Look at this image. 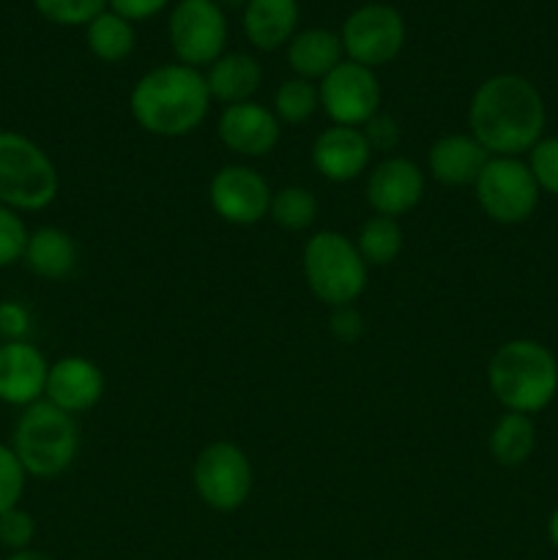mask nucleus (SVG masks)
I'll list each match as a JSON object with an SVG mask.
<instances>
[{
  "label": "nucleus",
  "mask_w": 558,
  "mask_h": 560,
  "mask_svg": "<svg viewBox=\"0 0 558 560\" xmlns=\"http://www.w3.org/2000/svg\"><path fill=\"white\" fill-rule=\"evenodd\" d=\"M547 113L534 82L496 74L476 88L468 107L470 137L496 156H520L542 140Z\"/></svg>",
  "instance_id": "f257e3e1"
},
{
  "label": "nucleus",
  "mask_w": 558,
  "mask_h": 560,
  "mask_svg": "<svg viewBox=\"0 0 558 560\" xmlns=\"http://www.w3.org/2000/svg\"><path fill=\"white\" fill-rule=\"evenodd\" d=\"M129 104L135 120L148 135L184 137L202 124L211 93L200 71L184 63H170L142 74Z\"/></svg>",
  "instance_id": "f03ea898"
},
{
  "label": "nucleus",
  "mask_w": 558,
  "mask_h": 560,
  "mask_svg": "<svg viewBox=\"0 0 558 560\" xmlns=\"http://www.w3.org/2000/svg\"><path fill=\"white\" fill-rule=\"evenodd\" d=\"M487 383L509 413H539L558 394V361L536 339H512L492 353Z\"/></svg>",
  "instance_id": "7ed1b4c3"
},
{
  "label": "nucleus",
  "mask_w": 558,
  "mask_h": 560,
  "mask_svg": "<svg viewBox=\"0 0 558 560\" xmlns=\"http://www.w3.org/2000/svg\"><path fill=\"white\" fill-rule=\"evenodd\" d=\"M14 454L25 474L38 479H55L71 468L80 452V432L74 419L53 402L27 405L14 427Z\"/></svg>",
  "instance_id": "20e7f679"
},
{
  "label": "nucleus",
  "mask_w": 558,
  "mask_h": 560,
  "mask_svg": "<svg viewBox=\"0 0 558 560\" xmlns=\"http://www.w3.org/2000/svg\"><path fill=\"white\" fill-rule=\"evenodd\" d=\"M58 170L33 140L0 131V206L11 211H42L58 197Z\"/></svg>",
  "instance_id": "39448f33"
},
{
  "label": "nucleus",
  "mask_w": 558,
  "mask_h": 560,
  "mask_svg": "<svg viewBox=\"0 0 558 560\" xmlns=\"http://www.w3.org/2000/svg\"><path fill=\"white\" fill-rule=\"evenodd\" d=\"M304 273L312 293L332 306L353 304L367 288V262L356 244L334 230L312 235L304 249Z\"/></svg>",
  "instance_id": "423d86ee"
},
{
  "label": "nucleus",
  "mask_w": 558,
  "mask_h": 560,
  "mask_svg": "<svg viewBox=\"0 0 558 560\" xmlns=\"http://www.w3.org/2000/svg\"><path fill=\"white\" fill-rule=\"evenodd\" d=\"M476 200L498 224H520L539 206V186L518 156H490L476 178Z\"/></svg>",
  "instance_id": "0eeeda50"
},
{
  "label": "nucleus",
  "mask_w": 558,
  "mask_h": 560,
  "mask_svg": "<svg viewBox=\"0 0 558 560\" xmlns=\"http://www.w3.org/2000/svg\"><path fill=\"white\" fill-rule=\"evenodd\" d=\"M170 44L184 66H211L228 44V20L217 0H181L170 14Z\"/></svg>",
  "instance_id": "6e6552de"
},
{
  "label": "nucleus",
  "mask_w": 558,
  "mask_h": 560,
  "mask_svg": "<svg viewBox=\"0 0 558 560\" xmlns=\"http://www.w3.org/2000/svg\"><path fill=\"white\" fill-rule=\"evenodd\" d=\"M191 479L206 506L217 512H235L252 492V465L235 443L219 441L202 448Z\"/></svg>",
  "instance_id": "1a4fd4ad"
},
{
  "label": "nucleus",
  "mask_w": 558,
  "mask_h": 560,
  "mask_svg": "<svg viewBox=\"0 0 558 560\" xmlns=\"http://www.w3.org/2000/svg\"><path fill=\"white\" fill-rule=\"evenodd\" d=\"M342 49L353 63L375 69L399 55L405 44V22L397 9L383 3H367L345 20Z\"/></svg>",
  "instance_id": "9d476101"
},
{
  "label": "nucleus",
  "mask_w": 558,
  "mask_h": 560,
  "mask_svg": "<svg viewBox=\"0 0 558 560\" xmlns=\"http://www.w3.org/2000/svg\"><path fill=\"white\" fill-rule=\"evenodd\" d=\"M321 102L328 118L337 126H364L367 120L375 118L381 107V85L372 69L342 60L337 69L323 77Z\"/></svg>",
  "instance_id": "9b49d317"
},
{
  "label": "nucleus",
  "mask_w": 558,
  "mask_h": 560,
  "mask_svg": "<svg viewBox=\"0 0 558 560\" xmlns=\"http://www.w3.org/2000/svg\"><path fill=\"white\" fill-rule=\"evenodd\" d=\"M271 189L266 178L244 164L222 167L211 180V206L224 222L255 224L271 208Z\"/></svg>",
  "instance_id": "f8f14e48"
},
{
  "label": "nucleus",
  "mask_w": 558,
  "mask_h": 560,
  "mask_svg": "<svg viewBox=\"0 0 558 560\" xmlns=\"http://www.w3.org/2000/svg\"><path fill=\"white\" fill-rule=\"evenodd\" d=\"M425 195V175L410 159L394 156L377 164L367 180V200L377 217H403Z\"/></svg>",
  "instance_id": "ddd939ff"
},
{
  "label": "nucleus",
  "mask_w": 558,
  "mask_h": 560,
  "mask_svg": "<svg viewBox=\"0 0 558 560\" xmlns=\"http://www.w3.org/2000/svg\"><path fill=\"white\" fill-rule=\"evenodd\" d=\"M219 137L241 156H268L279 142V118L255 102L230 104L219 118Z\"/></svg>",
  "instance_id": "4468645a"
},
{
  "label": "nucleus",
  "mask_w": 558,
  "mask_h": 560,
  "mask_svg": "<svg viewBox=\"0 0 558 560\" xmlns=\"http://www.w3.org/2000/svg\"><path fill=\"white\" fill-rule=\"evenodd\" d=\"M44 394H47V402L66 410V413H85L102 399L104 375L93 361L69 355V359H60L49 366Z\"/></svg>",
  "instance_id": "2eb2a0df"
},
{
  "label": "nucleus",
  "mask_w": 558,
  "mask_h": 560,
  "mask_svg": "<svg viewBox=\"0 0 558 560\" xmlns=\"http://www.w3.org/2000/svg\"><path fill=\"white\" fill-rule=\"evenodd\" d=\"M370 142H367L364 131L356 129V126H332L312 145L315 170L323 178L337 180V184L359 178L370 164Z\"/></svg>",
  "instance_id": "dca6fc26"
},
{
  "label": "nucleus",
  "mask_w": 558,
  "mask_h": 560,
  "mask_svg": "<svg viewBox=\"0 0 558 560\" xmlns=\"http://www.w3.org/2000/svg\"><path fill=\"white\" fill-rule=\"evenodd\" d=\"M49 366L38 348L27 342L0 345V399L9 405H33L47 388Z\"/></svg>",
  "instance_id": "f3484780"
},
{
  "label": "nucleus",
  "mask_w": 558,
  "mask_h": 560,
  "mask_svg": "<svg viewBox=\"0 0 558 560\" xmlns=\"http://www.w3.org/2000/svg\"><path fill=\"white\" fill-rule=\"evenodd\" d=\"M487 162H490V153L470 135L441 137L430 151L432 178L446 186L476 184Z\"/></svg>",
  "instance_id": "a211bd4d"
},
{
  "label": "nucleus",
  "mask_w": 558,
  "mask_h": 560,
  "mask_svg": "<svg viewBox=\"0 0 558 560\" xmlns=\"http://www.w3.org/2000/svg\"><path fill=\"white\" fill-rule=\"evenodd\" d=\"M299 25V0H246L244 31L257 49L282 47Z\"/></svg>",
  "instance_id": "6ab92c4d"
},
{
  "label": "nucleus",
  "mask_w": 558,
  "mask_h": 560,
  "mask_svg": "<svg viewBox=\"0 0 558 560\" xmlns=\"http://www.w3.org/2000/svg\"><path fill=\"white\" fill-rule=\"evenodd\" d=\"M342 38L334 36L332 31H321V27H310L290 38L288 60L290 69L301 77V80H323L332 69L342 63Z\"/></svg>",
  "instance_id": "aec40b11"
},
{
  "label": "nucleus",
  "mask_w": 558,
  "mask_h": 560,
  "mask_svg": "<svg viewBox=\"0 0 558 560\" xmlns=\"http://www.w3.org/2000/svg\"><path fill=\"white\" fill-rule=\"evenodd\" d=\"M260 63L252 55L230 52L213 60L206 74V85L211 98H219L230 107V104L249 102V96L260 85Z\"/></svg>",
  "instance_id": "412c9836"
},
{
  "label": "nucleus",
  "mask_w": 558,
  "mask_h": 560,
  "mask_svg": "<svg viewBox=\"0 0 558 560\" xmlns=\"http://www.w3.org/2000/svg\"><path fill=\"white\" fill-rule=\"evenodd\" d=\"M25 262L44 279H66L77 268V244L58 228H42L31 233L25 246Z\"/></svg>",
  "instance_id": "4be33fe9"
},
{
  "label": "nucleus",
  "mask_w": 558,
  "mask_h": 560,
  "mask_svg": "<svg viewBox=\"0 0 558 560\" xmlns=\"http://www.w3.org/2000/svg\"><path fill=\"white\" fill-rule=\"evenodd\" d=\"M536 427L531 416L507 413L490 432V454L496 463L514 468L534 454Z\"/></svg>",
  "instance_id": "5701e85b"
},
{
  "label": "nucleus",
  "mask_w": 558,
  "mask_h": 560,
  "mask_svg": "<svg viewBox=\"0 0 558 560\" xmlns=\"http://www.w3.org/2000/svg\"><path fill=\"white\" fill-rule=\"evenodd\" d=\"M88 47L104 63H118L135 49V27L115 11H102L88 25Z\"/></svg>",
  "instance_id": "b1692460"
},
{
  "label": "nucleus",
  "mask_w": 558,
  "mask_h": 560,
  "mask_svg": "<svg viewBox=\"0 0 558 560\" xmlns=\"http://www.w3.org/2000/svg\"><path fill=\"white\" fill-rule=\"evenodd\" d=\"M356 249L367 266H386V262L397 260L399 249H403V230L388 217L370 219L361 224Z\"/></svg>",
  "instance_id": "393cba45"
},
{
  "label": "nucleus",
  "mask_w": 558,
  "mask_h": 560,
  "mask_svg": "<svg viewBox=\"0 0 558 560\" xmlns=\"http://www.w3.org/2000/svg\"><path fill=\"white\" fill-rule=\"evenodd\" d=\"M274 222L284 230H306L317 219V200L310 189L301 186H284L271 197L268 208Z\"/></svg>",
  "instance_id": "a878e982"
},
{
  "label": "nucleus",
  "mask_w": 558,
  "mask_h": 560,
  "mask_svg": "<svg viewBox=\"0 0 558 560\" xmlns=\"http://www.w3.org/2000/svg\"><path fill=\"white\" fill-rule=\"evenodd\" d=\"M321 102V93L312 88L310 80H288L279 85V91L274 93V109H277V118L288 120V124H301V120L310 118L317 109Z\"/></svg>",
  "instance_id": "bb28decb"
},
{
  "label": "nucleus",
  "mask_w": 558,
  "mask_h": 560,
  "mask_svg": "<svg viewBox=\"0 0 558 560\" xmlns=\"http://www.w3.org/2000/svg\"><path fill=\"white\" fill-rule=\"evenodd\" d=\"M38 14L55 25H91L107 0H33Z\"/></svg>",
  "instance_id": "cd10ccee"
},
{
  "label": "nucleus",
  "mask_w": 558,
  "mask_h": 560,
  "mask_svg": "<svg viewBox=\"0 0 558 560\" xmlns=\"http://www.w3.org/2000/svg\"><path fill=\"white\" fill-rule=\"evenodd\" d=\"M528 153V170L539 191L558 197V137H542Z\"/></svg>",
  "instance_id": "c85d7f7f"
},
{
  "label": "nucleus",
  "mask_w": 558,
  "mask_h": 560,
  "mask_svg": "<svg viewBox=\"0 0 558 560\" xmlns=\"http://www.w3.org/2000/svg\"><path fill=\"white\" fill-rule=\"evenodd\" d=\"M25 468H22L20 457L14 448L0 443V514L9 509H16L22 492H25Z\"/></svg>",
  "instance_id": "c756f323"
},
{
  "label": "nucleus",
  "mask_w": 558,
  "mask_h": 560,
  "mask_svg": "<svg viewBox=\"0 0 558 560\" xmlns=\"http://www.w3.org/2000/svg\"><path fill=\"white\" fill-rule=\"evenodd\" d=\"M27 228L16 211L11 208L0 206V268L14 266L16 260L25 257V246H27Z\"/></svg>",
  "instance_id": "7c9ffc66"
},
{
  "label": "nucleus",
  "mask_w": 558,
  "mask_h": 560,
  "mask_svg": "<svg viewBox=\"0 0 558 560\" xmlns=\"http://www.w3.org/2000/svg\"><path fill=\"white\" fill-rule=\"evenodd\" d=\"M36 536V523L27 512H22L20 506L9 509L5 514H0V545L9 547V550H31V541Z\"/></svg>",
  "instance_id": "2f4dec72"
},
{
  "label": "nucleus",
  "mask_w": 558,
  "mask_h": 560,
  "mask_svg": "<svg viewBox=\"0 0 558 560\" xmlns=\"http://www.w3.org/2000/svg\"><path fill=\"white\" fill-rule=\"evenodd\" d=\"M364 137L370 142L372 151H392L399 142V129L397 120L388 118V115H375V118L367 120Z\"/></svg>",
  "instance_id": "473e14b6"
},
{
  "label": "nucleus",
  "mask_w": 558,
  "mask_h": 560,
  "mask_svg": "<svg viewBox=\"0 0 558 560\" xmlns=\"http://www.w3.org/2000/svg\"><path fill=\"white\" fill-rule=\"evenodd\" d=\"M332 331L334 337L342 339V342H353L364 334V320H361L359 312L353 306H334V315H332Z\"/></svg>",
  "instance_id": "72a5a7b5"
},
{
  "label": "nucleus",
  "mask_w": 558,
  "mask_h": 560,
  "mask_svg": "<svg viewBox=\"0 0 558 560\" xmlns=\"http://www.w3.org/2000/svg\"><path fill=\"white\" fill-rule=\"evenodd\" d=\"M113 5L115 14H120L124 20L137 22V20H148V16H156L170 0H107Z\"/></svg>",
  "instance_id": "f704fd0d"
},
{
  "label": "nucleus",
  "mask_w": 558,
  "mask_h": 560,
  "mask_svg": "<svg viewBox=\"0 0 558 560\" xmlns=\"http://www.w3.org/2000/svg\"><path fill=\"white\" fill-rule=\"evenodd\" d=\"M27 323H31V317L20 304H14V301L0 304V334L9 337V342H20L22 334L27 331Z\"/></svg>",
  "instance_id": "c9c22d12"
},
{
  "label": "nucleus",
  "mask_w": 558,
  "mask_h": 560,
  "mask_svg": "<svg viewBox=\"0 0 558 560\" xmlns=\"http://www.w3.org/2000/svg\"><path fill=\"white\" fill-rule=\"evenodd\" d=\"M5 560H55L47 552H38V550H20V552H11Z\"/></svg>",
  "instance_id": "e433bc0d"
},
{
  "label": "nucleus",
  "mask_w": 558,
  "mask_h": 560,
  "mask_svg": "<svg viewBox=\"0 0 558 560\" xmlns=\"http://www.w3.org/2000/svg\"><path fill=\"white\" fill-rule=\"evenodd\" d=\"M547 536H550L553 547L558 550V509L550 514V520H547Z\"/></svg>",
  "instance_id": "4c0bfd02"
}]
</instances>
